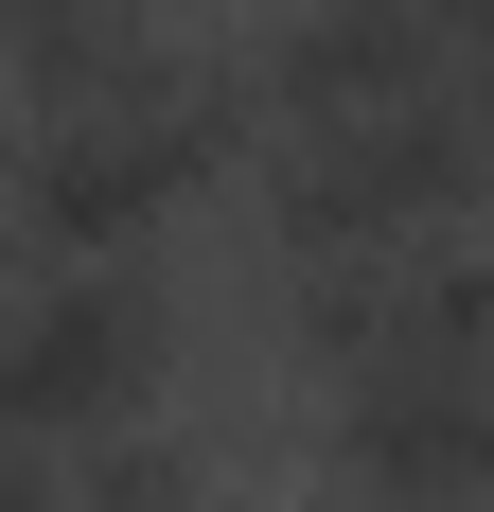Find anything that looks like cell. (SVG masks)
I'll return each instance as SVG.
<instances>
[{
	"label": "cell",
	"mask_w": 494,
	"mask_h": 512,
	"mask_svg": "<svg viewBox=\"0 0 494 512\" xmlns=\"http://www.w3.org/2000/svg\"><path fill=\"white\" fill-rule=\"evenodd\" d=\"M247 142V89L195 71V53L159 36H106L71 89H36V124L0 142V212L36 230L53 265H142L159 212H195Z\"/></svg>",
	"instance_id": "obj_1"
},
{
	"label": "cell",
	"mask_w": 494,
	"mask_h": 512,
	"mask_svg": "<svg viewBox=\"0 0 494 512\" xmlns=\"http://www.w3.org/2000/svg\"><path fill=\"white\" fill-rule=\"evenodd\" d=\"M477 195H494V177H477V124H459V89H442V106H389V124L283 142V159H265V248H283V283H300V265H406V248H442Z\"/></svg>",
	"instance_id": "obj_2"
},
{
	"label": "cell",
	"mask_w": 494,
	"mask_h": 512,
	"mask_svg": "<svg viewBox=\"0 0 494 512\" xmlns=\"http://www.w3.org/2000/svg\"><path fill=\"white\" fill-rule=\"evenodd\" d=\"M159 371H177V301H159V265H36L18 301H0V442H106V424L159 407Z\"/></svg>",
	"instance_id": "obj_3"
},
{
	"label": "cell",
	"mask_w": 494,
	"mask_h": 512,
	"mask_svg": "<svg viewBox=\"0 0 494 512\" xmlns=\"http://www.w3.org/2000/svg\"><path fill=\"white\" fill-rule=\"evenodd\" d=\"M336 477L371 512H477L494 495V354H353L336 371Z\"/></svg>",
	"instance_id": "obj_4"
},
{
	"label": "cell",
	"mask_w": 494,
	"mask_h": 512,
	"mask_svg": "<svg viewBox=\"0 0 494 512\" xmlns=\"http://www.w3.org/2000/svg\"><path fill=\"white\" fill-rule=\"evenodd\" d=\"M442 89H459V36L424 0H300V18H265V53H247V106H265L283 142L389 124V106H442Z\"/></svg>",
	"instance_id": "obj_5"
},
{
	"label": "cell",
	"mask_w": 494,
	"mask_h": 512,
	"mask_svg": "<svg viewBox=\"0 0 494 512\" xmlns=\"http://www.w3.org/2000/svg\"><path fill=\"white\" fill-rule=\"evenodd\" d=\"M53 495H71V512H195V460H177L159 424H106V442L53 460Z\"/></svg>",
	"instance_id": "obj_6"
}]
</instances>
